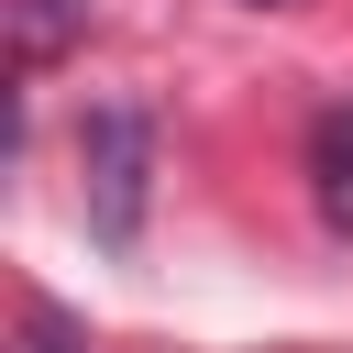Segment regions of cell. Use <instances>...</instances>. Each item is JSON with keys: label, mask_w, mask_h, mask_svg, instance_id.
Segmentation results:
<instances>
[{"label": "cell", "mask_w": 353, "mask_h": 353, "mask_svg": "<svg viewBox=\"0 0 353 353\" xmlns=\"http://www.w3.org/2000/svg\"><path fill=\"white\" fill-rule=\"evenodd\" d=\"M309 210H320V232L353 243V99H331L309 121Z\"/></svg>", "instance_id": "7a4b0ae2"}, {"label": "cell", "mask_w": 353, "mask_h": 353, "mask_svg": "<svg viewBox=\"0 0 353 353\" xmlns=\"http://www.w3.org/2000/svg\"><path fill=\"white\" fill-rule=\"evenodd\" d=\"M77 33H88V0H11V66H22V77L55 66Z\"/></svg>", "instance_id": "3957f363"}, {"label": "cell", "mask_w": 353, "mask_h": 353, "mask_svg": "<svg viewBox=\"0 0 353 353\" xmlns=\"http://www.w3.org/2000/svg\"><path fill=\"white\" fill-rule=\"evenodd\" d=\"M143 199H154V121L132 99H110V110L77 121V210H88V243L132 254L143 243Z\"/></svg>", "instance_id": "6da1fadb"}, {"label": "cell", "mask_w": 353, "mask_h": 353, "mask_svg": "<svg viewBox=\"0 0 353 353\" xmlns=\"http://www.w3.org/2000/svg\"><path fill=\"white\" fill-rule=\"evenodd\" d=\"M11 353H88V320H77V309H55V298H33Z\"/></svg>", "instance_id": "277c9868"}, {"label": "cell", "mask_w": 353, "mask_h": 353, "mask_svg": "<svg viewBox=\"0 0 353 353\" xmlns=\"http://www.w3.org/2000/svg\"><path fill=\"white\" fill-rule=\"evenodd\" d=\"M265 11H276V0H265Z\"/></svg>", "instance_id": "5b68a950"}]
</instances>
